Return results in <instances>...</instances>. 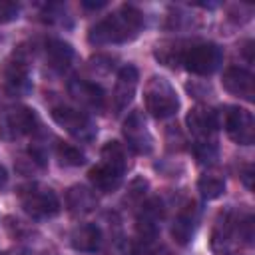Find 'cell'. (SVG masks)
Listing matches in <instances>:
<instances>
[{
	"mask_svg": "<svg viewBox=\"0 0 255 255\" xmlns=\"http://www.w3.org/2000/svg\"><path fill=\"white\" fill-rule=\"evenodd\" d=\"M143 28V14L135 6H122L96 26H92L88 40L94 46H108V44H126L131 42L139 30Z\"/></svg>",
	"mask_w": 255,
	"mask_h": 255,
	"instance_id": "1",
	"label": "cell"
},
{
	"mask_svg": "<svg viewBox=\"0 0 255 255\" xmlns=\"http://www.w3.org/2000/svg\"><path fill=\"white\" fill-rule=\"evenodd\" d=\"M143 102H145V110L157 120L171 118L179 110V98L173 86L161 76H151L147 80L143 90Z\"/></svg>",
	"mask_w": 255,
	"mask_h": 255,
	"instance_id": "2",
	"label": "cell"
},
{
	"mask_svg": "<svg viewBox=\"0 0 255 255\" xmlns=\"http://www.w3.org/2000/svg\"><path fill=\"white\" fill-rule=\"evenodd\" d=\"M18 199H20L22 209L34 219H48V217L58 215L60 211L58 195L54 193V189L42 183H28L20 187Z\"/></svg>",
	"mask_w": 255,
	"mask_h": 255,
	"instance_id": "3",
	"label": "cell"
},
{
	"mask_svg": "<svg viewBox=\"0 0 255 255\" xmlns=\"http://www.w3.org/2000/svg\"><path fill=\"white\" fill-rule=\"evenodd\" d=\"M181 64L197 76H211L223 64V50L213 42L187 44L181 56Z\"/></svg>",
	"mask_w": 255,
	"mask_h": 255,
	"instance_id": "4",
	"label": "cell"
},
{
	"mask_svg": "<svg viewBox=\"0 0 255 255\" xmlns=\"http://www.w3.org/2000/svg\"><path fill=\"white\" fill-rule=\"evenodd\" d=\"M52 120L78 141L88 143V141L96 139V135H98L96 122L82 110H76L70 106H56V108H52Z\"/></svg>",
	"mask_w": 255,
	"mask_h": 255,
	"instance_id": "5",
	"label": "cell"
},
{
	"mask_svg": "<svg viewBox=\"0 0 255 255\" xmlns=\"http://www.w3.org/2000/svg\"><path fill=\"white\" fill-rule=\"evenodd\" d=\"M38 126V118L34 110L26 106H14L6 108L0 114V139L14 141L26 133H32Z\"/></svg>",
	"mask_w": 255,
	"mask_h": 255,
	"instance_id": "6",
	"label": "cell"
},
{
	"mask_svg": "<svg viewBox=\"0 0 255 255\" xmlns=\"http://www.w3.org/2000/svg\"><path fill=\"white\" fill-rule=\"evenodd\" d=\"M223 126L227 135L239 145H251L255 139V122L249 110L239 106H229L223 114Z\"/></svg>",
	"mask_w": 255,
	"mask_h": 255,
	"instance_id": "7",
	"label": "cell"
},
{
	"mask_svg": "<svg viewBox=\"0 0 255 255\" xmlns=\"http://www.w3.org/2000/svg\"><path fill=\"white\" fill-rule=\"evenodd\" d=\"M124 137H126V143L128 147L137 153V155H147L151 153L153 149V137L145 126V120H143V114L133 110L126 120H124Z\"/></svg>",
	"mask_w": 255,
	"mask_h": 255,
	"instance_id": "8",
	"label": "cell"
},
{
	"mask_svg": "<svg viewBox=\"0 0 255 255\" xmlns=\"http://www.w3.org/2000/svg\"><path fill=\"white\" fill-rule=\"evenodd\" d=\"M185 124L197 141H207V139H215V131L219 128V116L215 110L207 106H195L189 110Z\"/></svg>",
	"mask_w": 255,
	"mask_h": 255,
	"instance_id": "9",
	"label": "cell"
},
{
	"mask_svg": "<svg viewBox=\"0 0 255 255\" xmlns=\"http://www.w3.org/2000/svg\"><path fill=\"white\" fill-rule=\"evenodd\" d=\"M137 80H139V74H137L135 66L128 64L120 70L116 86H114V94H112V104H114L116 114L124 112L131 104V100L135 96V90H137Z\"/></svg>",
	"mask_w": 255,
	"mask_h": 255,
	"instance_id": "10",
	"label": "cell"
},
{
	"mask_svg": "<svg viewBox=\"0 0 255 255\" xmlns=\"http://www.w3.org/2000/svg\"><path fill=\"white\" fill-rule=\"evenodd\" d=\"M4 78H6V88L16 94V96H24L30 92L32 82H30V66H28V58L24 56L22 50H18L14 54V58L8 62L6 70H4Z\"/></svg>",
	"mask_w": 255,
	"mask_h": 255,
	"instance_id": "11",
	"label": "cell"
},
{
	"mask_svg": "<svg viewBox=\"0 0 255 255\" xmlns=\"http://www.w3.org/2000/svg\"><path fill=\"white\" fill-rule=\"evenodd\" d=\"M237 223L239 219H235V215L231 211H223L219 213V217L215 219L213 231H211V249L219 255H225L231 245L235 243L237 237Z\"/></svg>",
	"mask_w": 255,
	"mask_h": 255,
	"instance_id": "12",
	"label": "cell"
},
{
	"mask_svg": "<svg viewBox=\"0 0 255 255\" xmlns=\"http://www.w3.org/2000/svg\"><path fill=\"white\" fill-rule=\"evenodd\" d=\"M68 92L70 96L84 108L88 110H94V112H100L104 110V104H106V96H104V90L90 82V80H82V78H74L70 80L68 84Z\"/></svg>",
	"mask_w": 255,
	"mask_h": 255,
	"instance_id": "13",
	"label": "cell"
},
{
	"mask_svg": "<svg viewBox=\"0 0 255 255\" xmlns=\"http://www.w3.org/2000/svg\"><path fill=\"white\" fill-rule=\"evenodd\" d=\"M161 217H163V209L157 199H149L147 203L141 205V211L135 221V229H137L141 243H151L155 239Z\"/></svg>",
	"mask_w": 255,
	"mask_h": 255,
	"instance_id": "14",
	"label": "cell"
},
{
	"mask_svg": "<svg viewBox=\"0 0 255 255\" xmlns=\"http://www.w3.org/2000/svg\"><path fill=\"white\" fill-rule=\"evenodd\" d=\"M223 88L231 94V96H237L245 102H253V96H255V90H253V76L251 72H247L245 68H239V66H231L223 72V80H221Z\"/></svg>",
	"mask_w": 255,
	"mask_h": 255,
	"instance_id": "15",
	"label": "cell"
},
{
	"mask_svg": "<svg viewBox=\"0 0 255 255\" xmlns=\"http://www.w3.org/2000/svg\"><path fill=\"white\" fill-rule=\"evenodd\" d=\"M197 221H199V207H197V203L189 201L175 215V219L171 223V237L179 245H187L197 229Z\"/></svg>",
	"mask_w": 255,
	"mask_h": 255,
	"instance_id": "16",
	"label": "cell"
},
{
	"mask_svg": "<svg viewBox=\"0 0 255 255\" xmlns=\"http://www.w3.org/2000/svg\"><path fill=\"white\" fill-rule=\"evenodd\" d=\"M44 54H46V66L60 74L64 70H68V66L72 64L74 60V48L64 42V40H58V38H50L44 46Z\"/></svg>",
	"mask_w": 255,
	"mask_h": 255,
	"instance_id": "17",
	"label": "cell"
},
{
	"mask_svg": "<svg viewBox=\"0 0 255 255\" xmlns=\"http://www.w3.org/2000/svg\"><path fill=\"white\" fill-rule=\"evenodd\" d=\"M88 177H90L94 189H98V191H102V193H112V191H116V189L122 185L124 171H120V169H116V167H112V165L100 161L98 165H94V167L90 169Z\"/></svg>",
	"mask_w": 255,
	"mask_h": 255,
	"instance_id": "18",
	"label": "cell"
},
{
	"mask_svg": "<svg viewBox=\"0 0 255 255\" xmlns=\"http://www.w3.org/2000/svg\"><path fill=\"white\" fill-rule=\"evenodd\" d=\"M70 243L80 253H94L102 245V231L96 223H82L72 231Z\"/></svg>",
	"mask_w": 255,
	"mask_h": 255,
	"instance_id": "19",
	"label": "cell"
},
{
	"mask_svg": "<svg viewBox=\"0 0 255 255\" xmlns=\"http://www.w3.org/2000/svg\"><path fill=\"white\" fill-rule=\"evenodd\" d=\"M66 205L74 215H86L96 209V193L86 185H72L66 191Z\"/></svg>",
	"mask_w": 255,
	"mask_h": 255,
	"instance_id": "20",
	"label": "cell"
},
{
	"mask_svg": "<svg viewBox=\"0 0 255 255\" xmlns=\"http://www.w3.org/2000/svg\"><path fill=\"white\" fill-rule=\"evenodd\" d=\"M185 46L187 44H181V42H163V44H157L155 58L163 66H167V68H177L181 64V56H183Z\"/></svg>",
	"mask_w": 255,
	"mask_h": 255,
	"instance_id": "21",
	"label": "cell"
},
{
	"mask_svg": "<svg viewBox=\"0 0 255 255\" xmlns=\"http://www.w3.org/2000/svg\"><path fill=\"white\" fill-rule=\"evenodd\" d=\"M102 161L126 173V167H128L126 147H124L120 141H108V143L102 147Z\"/></svg>",
	"mask_w": 255,
	"mask_h": 255,
	"instance_id": "22",
	"label": "cell"
},
{
	"mask_svg": "<svg viewBox=\"0 0 255 255\" xmlns=\"http://www.w3.org/2000/svg\"><path fill=\"white\" fill-rule=\"evenodd\" d=\"M197 189L205 199H217L225 191V179L215 173H205L197 181Z\"/></svg>",
	"mask_w": 255,
	"mask_h": 255,
	"instance_id": "23",
	"label": "cell"
},
{
	"mask_svg": "<svg viewBox=\"0 0 255 255\" xmlns=\"http://www.w3.org/2000/svg\"><path fill=\"white\" fill-rule=\"evenodd\" d=\"M56 155L60 159L62 165H68V167H78L86 161V155L80 147L72 145V143H66V141H58L56 145Z\"/></svg>",
	"mask_w": 255,
	"mask_h": 255,
	"instance_id": "24",
	"label": "cell"
},
{
	"mask_svg": "<svg viewBox=\"0 0 255 255\" xmlns=\"http://www.w3.org/2000/svg\"><path fill=\"white\" fill-rule=\"evenodd\" d=\"M193 153H195V157H197L199 163H213L217 159V143H215V139L195 141Z\"/></svg>",
	"mask_w": 255,
	"mask_h": 255,
	"instance_id": "25",
	"label": "cell"
},
{
	"mask_svg": "<svg viewBox=\"0 0 255 255\" xmlns=\"http://www.w3.org/2000/svg\"><path fill=\"white\" fill-rule=\"evenodd\" d=\"M145 189H147V181H145L143 177H135V179L129 183L126 201H129V203H141V201H143V195H145Z\"/></svg>",
	"mask_w": 255,
	"mask_h": 255,
	"instance_id": "26",
	"label": "cell"
},
{
	"mask_svg": "<svg viewBox=\"0 0 255 255\" xmlns=\"http://www.w3.org/2000/svg\"><path fill=\"white\" fill-rule=\"evenodd\" d=\"M20 14V6L10 0H0V24L14 22Z\"/></svg>",
	"mask_w": 255,
	"mask_h": 255,
	"instance_id": "27",
	"label": "cell"
},
{
	"mask_svg": "<svg viewBox=\"0 0 255 255\" xmlns=\"http://www.w3.org/2000/svg\"><path fill=\"white\" fill-rule=\"evenodd\" d=\"M243 181H245V187L251 189V165L245 167V171H243Z\"/></svg>",
	"mask_w": 255,
	"mask_h": 255,
	"instance_id": "28",
	"label": "cell"
},
{
	"mask_svg": "<svg viewBox=\"0 0 255 255\" xmlns=\"http://www.w3.org/2000/svg\"><path fill=\"white\" fill-rule=\"evenodd\" d=\"M84 8H92V10H98L102 6H106V2H82Z\"/></svg>",
	"mask_w": 255,
	"mask_h": 255,
	"instance_id": "29",
	"label": "cell"
},
{
	"mask_svg": "<svg viewBox=\"0 0 255 255\" xmlns=\"http://www.w3.org/2000/svg\"><path fill=\"white\" fill-rule=\"evenodd\" d=\"M6 179H8V177H6V169L0 165V187H4V185H6Z\"/></svg>",
	"mask_w": 255,
	"mask_h": 255,
	"instance_id": "30",
	"label": "cell"
}]
</instances>
